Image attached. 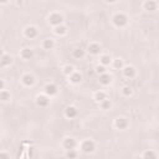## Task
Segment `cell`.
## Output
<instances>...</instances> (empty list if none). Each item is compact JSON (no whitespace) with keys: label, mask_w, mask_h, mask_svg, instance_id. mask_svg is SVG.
Returning a JSON list of instances; mask_svg holds the SVG:
<instances>
[{"label":"cell","mask_w":159,"mask_h":159,"mask_svg":"<svg viewBox=\"0 0 159 159\" xmlns=\"http://www.w3.org/2000/svg\"><path fill=\"white\" fill-rule=\"evenodd\" d=\"M123 94H124V96H131V94H132V88H131V87H128V86L124 87V88H123Z\"/></svg>","instance_id":"484cf974"},{"label":"cell","mask_w":159,"mask_h":159,"mask_svg":"<svg viewBox=\"0 0 159 159\" xmlns=\"http://www.w3.org/2000/svg\"><path fill=\"white\" fill-rule=\"evenodd\" d=\"M11 61H13V59L10 57L9 55H3L1 57H0V66L4 67V66H7L10 65Z\"/></svg>","instance_id":"52a82bcc"},{"label":"cell","mask_w":159,"mask_h":159,"mask_svg":"<svg viewBox=\"0 0 159 159\" xmlns=\"http://www.w3.org/2000/svg\"><path fill=\"white\" fill-rule=\"evenodd\" d=\"M0 159H9V156L6 153H0Z\"/></svg>","instance_id":"4dcf8cb0"},{"label":"cell","mask_w":159,"mask_h":159,"mask_svg":"<svg viewBox=\"0 0 159 159\" xmlns=\"http://www.w3.org/2000/svg\"><path fill=\"white\" fill-rule=\"evenodd\" d=\"M55 34H57V35H63V34H66V28L65 26H56L55 28Z\"/></svg>","instance_id":"ffe728a7"},{"label":"cell","mask_w":159,"mask_h":159,"mask_svg":"<svg viewBox=\"0 0 159 159\" xmlns=\"http://www.w3.org/2000/svg\"><path fill=\"white\" fill-rule=\"evenodd\" d=\"M143 159H157V156H156V153H154L153 150H148V152L144 153Z\"/></svg>","instance_id":"ac0fdd59"},{"label":"cell","mask_w":159,"mask_h":159,"mask_svg":"<svg viewBox=\"0 0 159 159\" xmlns=\"http://www.w3.org/2000/svg\"><path fill=\"white\" fill-rule=\"evenodd\" d=\"M0 100L1 101H9L10 100V94L6 91H0Z\"/></svg>","instance_id":"7402d4cb"},{"label":"cell","mask_w":159,"mask_h":159,"mask_svg":"<svg viewBox=\"0 0 159 159\" xmlns=\"http://www.w3.org/2000/svg\"><path fill=\"white\" fill-rule=\"evenodd\" d=\"M127 16L123 14H117L115 15V18H113V22H115L116 26H118V28H122V26H124L127 24Z\"/></svg>","instance_id":"6da1fadb"},{"label":"cell","mask_w":159,"mask_h":159,"mask_svg":"<svg viewBox=\"0 0 159 159\" xmlns=\"http://www.w3.org/2000/svg\"><path fill=\"white\" fill-rule=\"evenodd\" d=\"M71 82H73V83H78V82H81V80H82V76L80 73H72L71 75Z\"/></svg>","instance_id":"e0dca14e"},{"label":"cell","mask_w":159,"mask_h":159,"mask_svg":"<svg viewBox=\"0 0 159 159\" xmlns=\"http://www.w3.org/2000/svg\"><path fill=\"white\" fill-rule=\"evenodd\" d=\"M123 66V62H122V60H116V61H115V67H116V69H121V67H122Z\"/></svg>","instance_id":"f1b7e54d"},{"label":"cell","mask_w":159,"mask_h":159,"mask_svg":"<svg viewBox=\"0 0 159 159\" xmlns=\"http://www.w3.org/2000/svg\"><path fill=\"white\" fill-rule=\"evenodd\" d=\"M63 147H65L66 149L71 150L76 147V142H75V139H72V138H67V139H65V142H63Z\"/></svg>","instance_id":"8992f818"},{"label":"cell","mask_w":159,"mask_h":159,"mask_svg":"<svg viewBox=\"0 0 159 159\" xmlns=\"http://www.w3.org/2000/svg\"><path fill=\"white\" fill-rule=\"evenodd\" d=\"M36 103L40 106V107H46L49 104V98L46 96H39L36 100Z\"/></svg>","instance_id":"30bf717a"},{"label":"cell","mask_w":159,"mask_h":159,"mask_svg":"<svg viewBox=\"0 0 159 159\" xmlns=\"http://www.w3.org/2000/svg\"><path fill=\"white\" fill-rule=\"evenodd\" d=\"M94 100H96L97 102H102L106 100V94L103 92H97L96 94H94Z\"/></svg>","instance_id":"44dd1931"},{"label":"cell","mask_w":159,"mask_h":159,"mask_svg":"<svg viewBox=\"0 0 159 159\" xmlns=\"http://www.w3.org/2000/svg\"><path fill=\"white\" fill-rule=\"evenodd\" d=\"M100 82L102 85H109V83L112 82V77L107 73H103V75H101V77H100Z\"/></svg>","instance_id":"5bb4252c"},{"label":"cell","mask_w":159,"mask_h":159,"mask_svg":"<svg viewBox=\"0 0 159 159\" xmlns=\"http://www.w3.org/2000/svg\"><path fill=\"white\" fill-rule=\"evenodd\" d=\"M123 75L126 77H133L135 75V70L132 66H127V67H124V69H123Z\"/></svg>","instance_id":"9c48e42d"},{"label":"cell","mask_w":159,"mask_h":159,"mask_svg":"<svg viewBox=\"0 0 159 159\" xmlns=\"http://www.w3.org/2000/svg\"><path fill=\"white\" fill-rule=\"evenodd\" d=\"M1 56H3V52H1V50H0V57H1Z\"/></svg>","instance_id":"d6a6232c"},{"label":"cell","mask_w":159,"mask_h":159,"mask_svg":"<svg viewBox=\"0 0 159 159\" xmlns=\"http://www.w3.org/2000/svg\"><path fill=\"white\" fill-rule=\"evenodd\" d=\"M37 35V30L35 28H32V26H29V28L25 29V36L29 37V39H34Z\"/></svg>","instance_id":"277c9868"},{"label":"cell","mask_w":159,"mask_h":159,"mask_svg":"<svg viewBox=\"0 0 159 159\" xmlns=\"http://www.w3.org/2000/svg\"><path fill=\"white\" fill-rule=\"evenodd\" d=\"M65 115H66V117H69V118H73V117H76V115H77V109L75 107H67L65 111Z\"/></svg>","instance_id":"8fae6325"},{"label":"cell","mask_w":159,"mask_h":159,"mask_svg":"<svg viewBox=\"0 0 159 159\" xmlns=\"http://www.w3.org/2000/svg\"><path fill=\"white\" fill-rule=\"evenodd\" d=\"M4 87H5V82H4L3 80H0V91H3Z\"/></svg>","instance_id":"1f68e13d"},{"label":"cell","mask_w":159,"mask_h":159,"mask_svg":"<svg viewBox=\"0 0 159 159\" xmlns=\"http://www.w3.org/2000/svg\"><path fill=\"white\" fill-rule=\"evenodd\" d=\"M63 73L65 75H72L73 73V67L72 66H65L63 67Z\"/></svg>","instance_id":"d4e9b609"},{"label":"cell","mask_w":159,"mask_h":159,"mask_svg":"<svg viewBox=\"0 0 159 159\" xmlns=\"http://www.w3.org/2000/svg\"><path fill=\"white\" fill-rule=\"evenodd\" d=\"M22 82H24L25 86H32L34 82H35V80H34V77L31 75H25V76L22 77Z\"/></svg>","instance_id":"4fadbf2b"},{"label":"cell","mask_w":159,"mask_h":159,"mask_svg":"<svg viewBox=\"0 0 159 159\" xmlns=\"http://www.w3.org/2000/svg\"><path fill=\"white\" fill-rule=\"evenodd\" d=\"M52 47H54V41H52V40L47 39V40L44 41V49H46V50H51Z\"/></svg>","instance_id":"d6986e66"},{"label":"cell","mask_w":159,"mask_h":159,"mask_svg":"<svg viewBox=\"0 0 159 159\" xmlns=\"http://www.w3.org/2000/svg\"><path fill=\"white\" fill-rule=\"evenodd\" d=\"M96 71H97L98 73H102V75H103V73H106V69H104L103 66H97Z\"/></svg>","instance_id":"f546056e"},{"label":"cell","mask_w":159,"mask_h":159,"mask_svg":"<svg viewBox=\"0 0 159 159\" xmlns=\"http://www.w3.org/2000/svg\"><path fill=\"white\" fill-rule=\"evenodd\" d=\"M111 107V102H109L108 100H104V101H102V108L103 109H107Z\"/></svg>","instance_id":"4316f807"},{"label":"cell","mask_w":159,"mask_h":159,"mask_svg":"<svg viewBox=\"0 0 159 159\" xmlns=\"http://www.w3.org/2000/svg\"><path fill=\"white\" fill-rule=\"evenodd\" d=\"M101 63H102V65H109V63H111V57L107 56V55L102 56V57H101Z\"/></svg>","instance_id":"cb8c5ba5"},{"label":"cell","mask_w":159,"mask_h":159,"mask_svg":"<svg viewBox=\"0 0 159 159\" xmlns=\"http://www.w3.org/2000/svg\"><path fill=\"white\" fill-rule=\"evenodd\" d=\"M45 92H46V94H49V96H54V94L57 93V87H56L55 85H47L46 87H45Z\"/></svg>","instance_id":"5b68a950"},{"label":"cell","mask_w":159,"mask_h":159,"mask_svg":"<svg viewBox=\"0 0 159 159\" xmlns=\"http://www.w3.org/2000/svg\"><path fill=\"white\" fill-rule=\"evenodd\" d=\"M62 20H63L62 16L60 14H57V13L51 14L50 18H49V21H50V24L54 25V26H60V25H61V22H62Z\"/></svg>","instance_id":"7a4b0ae2"},{"label":"cell","mask_w":159,"mask_h":159,"mask_svg":"<svg viewBox=\"0 0 159 159\" xmlns=\"http://www.w3.org/2000/svg\"><path fill=\"white\" fill-rule=\"evenodd\" d=\"M32 50H30V49H24V50L21 51V57L25 59V60H29L32 57Z\"/></svg>","instance_id":"2e32d148"},{"label":"cell","mask_w":159,"mask_h":159,"mask_svg":"<svg viewBox=\"0 0 159 159\" xmlns=\"http://www.w3.org/2000/svg\"><path fill=\"white\" fill-rule=\"evenodd\" d=\"M82 149H83V152H86V153L93 152V149H94L93 142L92 141H85L82 143Z\"/></svg>","instance_id":"3957f363"},{"label":"cell","mask_w":159,"mask_h":159,"mask_svg":"<svg viewBox=\"0 0 159 159\" xmlns=\"http://www.w3.org/2000/svg\"><path fill=\"white\" fill-rule=\"evenodd\" d=\"M67 157H69L70 159H73V158H76V152H75L73 149H71L67 152Z\"/></svg>","instance_id":"83f0119b"},{"label":"cell","mask_w":159,"mask_h":159,"mask_svg":"<svg viewBox=\"0 0 159 159\" xmlns=\"http://www.w3.org/2000/svg\"><path fill=\"white\" fill-rule=\"evenodd\" d=\"M127 121L124 119V118H117L116 119V122H115V126L118 128V129H124V128L127 127Z\"/></svg>","instance_id":"ba28073f"},{"label":"cell","mask_w":159,"mask_h":159,"mask_svg":"<svg viewBox=\"0 0 159 159\" xmlns=\"http://www.w3.org/2000/svg\"><path fill=\"white\" fill-rule=\"evenodd\" d=\"M73 56L76 59H81V57H83V56H85V51L81 50V49H77V50H75Z\"/></svg>","instance_id":"603a6c76"},{"label":"cell","mask_w":159,"mask_h":159,"mask_svg":"<svg viewBox=\"0 0 159 159\" xmlns=\"http://www.w3.org/2000/svg\"><path fill=\"white\" fill-rule=\"evenodd\" d=\"M88 51H90V54H92V55H97V54H100L101 47H100V45H97V44H91L88 46Z\"/></svg>","instance_id":"7c38bea8"},{"label":"cell","mask_w":159,"mask_h":159,"mask_svg":"<svg viewBox=\"0 0 159 159\" xmlns=\"http://www.w3.org/2000/svg\"><path fill=\"white\" fill-rule=\"evenodd\" d=\"M144 7H146L147 10H149V11H154V10H157V3L153 1V0L146 1L144 3Z\"/></svg>","instance_id":"9a60e30c"}]
</instances>
